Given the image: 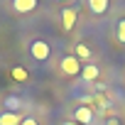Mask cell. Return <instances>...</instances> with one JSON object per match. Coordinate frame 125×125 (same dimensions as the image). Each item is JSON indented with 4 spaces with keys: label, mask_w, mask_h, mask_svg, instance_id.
Masks as SVG:
<instances>
[{
    "label": "cell",
    "mask_w": 125,
    "mask_h": 125,
    "mask_svg": "<svg viewBox=\"0 0 125 125\" xmlns=\"http://www.w3.org/2000/svg\"><path fill=\"white\" fill-rule=\"evenodd\" d=\"M59 69H61V74H64V76H69V79H71V76H79L83 66H81V61H79L74 54H66L64 59L59 61Z\"/></svg>",
    "instance_id": "obj_1"
},
{
    "label": "cell",
    "mask_w": 125,
    "mask_h": 125,
    "mask_svg": "<svg viewBox=\"0 0 125 125\" xmlns=\"http://www.w3.org/2000/svg\"><path fill=\"white\" fill-rule=\"evenodd\" d=\"M30 56H32L34 61H47V59L52 56V47H49V42H44V39H34V42L30 44Z\"/></svg>",
    "instance_id": "obj_2"
},
{
    "label": "cell",
    "mask_w": 125,
    "mask_h": 125,
    "mask_svg": "<svg viewBox=\"0 0 125 125\" xmlns=\"http://www.w3.org/2000/svg\"><path fill=\"white\" fill-rule=\"evenodd\" d=\"M76 17H79L76 8H64L61 10V27L64 30H74L76 27Z\"/></svg>",
    "instance_id": "obj_3"
},
{
    "label": "cell",
    "mask_w": 125,
    "mask_h": 125,
    "mask_svg": "<svg viewBox=\"0 0 125 125\" xmlns=\"http://www.w3.org/2000/svg\"><path fill=\"white\" fill-rule=\"evenodd\" d=\"M37 5H39V0H12V10L20 12V15L37 10Z\"/></svg>",
    "instance_id": "obj_4"
},
{
    "label": "cell",
    "mask_w": 125,
    "mask_h": 125,
    "mask_svg": "<svg viewBox=\"0 0 125 125\" xmlns=\"http://www.w3.org/2000/svg\"><path fill=\"white\" fill-rule=\"evenodd\" d=\"M74 120L81 123V125H91V120H93V110H91L88 105H79V108L74 110Z\"/></svg>",
    "instance_id": "obj_5"
},
{
    "label": "cell",
    "mask_w": 125,
    "mask_h": 125,
    "mask_svg": "<svg viewBox=\"0 0 125 125\" xmlns=\"http://www.w3.org/2000/svg\"><path fill=\"white\" fill-rule=\"evenodd\" d=\"M86 5L93 15H105L110 8V0H86Z\"/></svg>",
    "instance_id": "obj_6"
},
{
    "label": "cell",
    "mask_w": 125,
    "mask_h": 125,
    "mask_svg": "<svg viewBox=\"0 0 125 125\" xmlns=\"http://www.w3.org/2000/svg\"><path fill=\"white\" fill-rule=\"evenodd\" d=\"M98 76H101V69H98L96 64H86V66L81 69V79H83V81H98Z\"/></svg>",
    "instance_id": "obj_7"
},
{
    "label": "cell",
    "mask_w": 125,
    "mask_h": 125,
    "mask_svg": "<svg viewBox=\"0 0 125 125\" xmlns=\"http://www.w3.org/2000/svg\"><path fill=\"white\" fill-rule=\"evenodd\" d=\"M22 123V115L20 113H0V125H20Z\"/></svg>",
    "instance_id": "obj_8"
},
{
    "label": "cell",
    "mask_w": 125,
    "mask_h": 125,
    "mask_svg": "<svg viewBox=\"0 0 125 125\" xmlns=\"http://www.w3.org/2000/svg\"><path fill=\"white\" fill-rule=\"evenodd\" d=\"M3 103H5V110H8V113H17V110H20V105H22V101H20L17 96H8Z\"/></svg>",
    "instance_id": "obj_9"
},
{
    "label": "cell",
    "mask_w": 125,
    "mask_h": 125,
    "mask_svg": "<svg viewBox=\"0 0 125 125\" xmlns=\"http://www.w3.org/2000/svg\"><path fill=\"white\" fill-rule=\"evenodd\" d=\"M74 56H76L79 61H81V59H91V49H88L86 44H76V54H74Z\"/></svg>",
    "instance_id": "obj_10"
},
{
    "label": "cell",
    "mask_w": 125,
    "mask_h": 125,
    "mask_svg": "<svg viewBox=\"0 0 125 125\" xmlns=\"http://www.w3.org/2000/svg\"><path fill=\"white\" fill-rule=\"evenodd\" d=\"M10 76H12L15 81H27V71H25L22 66H15V69L10 71Z\"/></svg>",
    "instance_id": "obj_11"
},
{
    "label": "cell",
    "mask_w": 125,
    "mask_h": 125,
    "mask_svg": "<svg viewBox=\"0 0 125 125\" xmlns=\"http://www.w3.org/2000/svg\"><path fill=\"white\" fill-rule=\"evenodd\" d=\"M115 37L120 44H125V20H118V30H115Z\"/></svg>",
    "instance_id": "obj_12"
},
{
    "label": "cell",
    "mask_w": 125,
    "mask_h": 125,
    "mask_svg": "<svg viewBox=\"0 0 125 125\" xmlns=\"http://www.w3.org/2000/svg\"><path fill=\"white\" fill-rule=\"evenodd\" d=\"M20 125H39V120L34 118V115H27V118H22V123Z\"/></svg>",
    "instance_id": "obj_13"
},
{
    "label": "cell",
    "mask_w": 125,
    "mask_h": 125,
    "mask_svg": "<svg viewBox=\"0 0 125 125\" xmlns=\"http://www.w3.org/2000/svg\"><path fill=\"white\" fill-rule=\"evenodd\" d=\"M105 125H120V118H115V115H113V118H108V120H105Z\"/></svg>",
    "instance_id": "obj_14"
},
{
    "label": "cell",
    "mask_w": 125,
    "mask_h": 125,
    "mask_svg": "<svg viewBox=\"0 0 125 125\" xmlns=\"http://www.w3.org/2000/svg\"><path fill=\"white\" fill-rule=\"evenodd\" d=\"M61 125H81V123H76V120H64Z\"/></svg>",
    "instance_id": "obj_15"
},
{
    "label": "cell",
    "mask_w": 125,
    "mask_h": 125,
    "mask_svg": "<svg viewBox=\"0 0 125 125\" xmlns=\"http://www.w3.org/2000/svg\"><path fill=\"white\" fill-rule=\"evenodd\" d=\"M59 3H69V0H59Z\"/></svg>",
    "instance_id": "obj_16"
}]
</instances>
